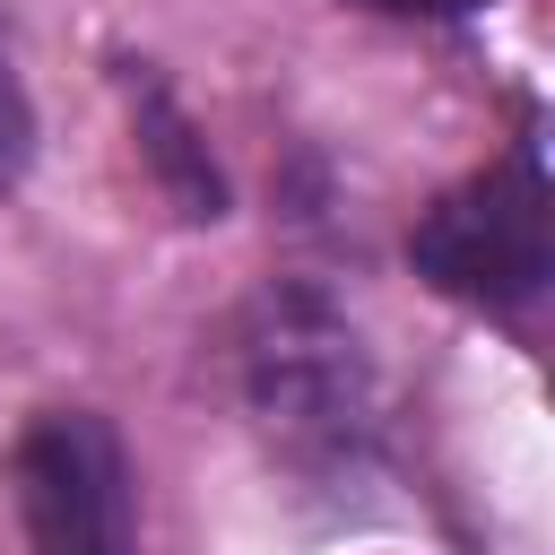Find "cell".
Returning a JSON list of instances; mask_svg holds the SVG:
<instances>
[{"label":"cell","mask_w":555,"mask_h":555,"mask_svg":"<svg viewBox=\"0 0 555 555\" xmlns=\"http://www.w3.org/2000/svg\"><path fill=\"white\" fill-rule=\"evenodd\" d=\"M234 390L278 468H295L312 486L364 477V460L382 442V390H373V356H364L347 304L321 278H269L243 304Z\"/></svg>","instance_id":"6da1fadb"},{"label":"cell","mask_w":555,"mask_h":555,"mask_svg":"<svg viewBox=\"0 0 555 555\" xmlns=\"http://www.w3.org/2000/svg\"><path fill=\"white\" fill-rule=\"evenodd\" d=\"M408 269L486 321H520L546 278H555V191H546V147L520 121L503 156L434 191L408 225Z\"/></svg>","instance_id":"7a4b0ae2"},{"label":"cell","mask_w":555,"mask_h":555,"mask_svg":"<svg viewBox=\"0 0 555 555\" xmlns=\"http://www.w3.org/2000/svg\"><path fill=\"white\" fill-rule=\"evenodd\" d=\"M26 555H139V477L104 408H35L9 442Z\"/></svg>","instance_id":"3957f363"},{"label":"cell","mask_w":555,"mask_h":555,"mask_svg":"<svg viewBox=\"0 0 555 555\" xmlns=\"http://www.w3.org/2000/svg\"><path fill=\"white\" fill-rule=\"evenodd\" d=\"M113 87H121V104H130V147H139L156 199H165L182 225H217V217L234 208V191H225V165H217L208 139H199V121L182 113L173 78H165L156 61H139V52H121V61H113Z\"/></svg>","instance_id":"277c9868"},{"label":"cell","mask_w":555,"mask_h":555,"mask_svg":"<svg viewBox=\"0 0 555 555\" xmlns=\"http://www.w3.org/2000/svg\"><path fill=\"white\" fill-rule=\"evenodd\" d=\"M35 165V95H26V69H17V26L0 9V199L26 182Z\"/></svg>","instance_id":"5b68a950"},{"label":"cell","mask_w":555,"mask_h":555,"mask_svg":"<svg viewBox=\"0 0 555 555\" xmlns=\"http://www.w3.org/2000/svg\"><path fill=\"white\" fill-rule=\"evenodd\" d=\"M356 9H382V17H477L494 0H356Z\"/></svg>","instance_id":"8992f818"}]
</instances>
